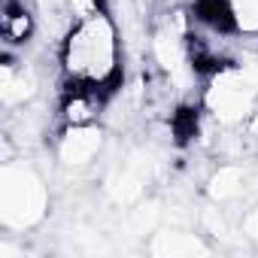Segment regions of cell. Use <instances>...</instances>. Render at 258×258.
I'll list each match as a JSON object with an SVG mask.
<instances>
[{
  "label": "cell",
  "mask_w": 258,
  "mask_h": 258,
  "mask_svg": "<svg viewBox=\"0 0 258 258\" xmlns=\"http://www.w3.org/2000/svg\"><path fill=\"white\" fill-rule=\"evenodd\" d=\"M58 67L67 85L112 94L121 76V28L109 10L70 25L58 43Z\"/></svg>",
  "instance_id": "6da1fadb"
},
{
  "label": "cell",
  "mask_w": 258,
  "mask_h": 258,
  "mask_svg": "<svg viewBox=\"0 0 258 258\" xmlns=\"http://www.w3.org/2000/svg\"><path fill=\"white\" fill-rule=\"evenodd\" d=\"M52 191L34 161L10 158L0 167V228L10 234L34 231L46 222Z\"/></svg>",
  "instance_id": "7a4b0ae2"
},
{
  "label": "cell",
  "mask_w": 258,
  "mask_h": 258,
  "mask_svg": "<svg viewBox=\"0 0 258 258\" xmlns=\"http://www.w3.org/2000/svg\"><path fill=\"white\" fill-rule=\"evenodd\" d=\"M204 112L222 127H243L252 109L258 106V88L240 64H225L204 76L201 91Z\"/></svg>",
  "instance_id": "3957f363"
},
{
  "label": "cell",
  "mask_w": 258,
  "mask_h": 258,
  "mask_svg": "<svg viewBox=\"0 0 258 258\" xmlns=\"http://www.w3.org/2000/svg\"><path fill=\"white\" fill-rule=\"evenodd\" d=\"M106 149V127L94 124H61L55 134V161L64 170L82 173L88 170Z\"/></svg>",
  "instance_id": "277c9868"
},
{
  "label": "cell",
  "mask_w": 258,
  "mask_h": 258,
  "mask_svg": "<svg viewBox=\"0 0 258 258\" xmlns=\"http://www.w3.org/2000/svg\"><path fill=\"white\" fill-rule=\"evenodd\" d=\"M146 252L155 258H191V255H210L213 243L204 231H195L188 225H161L149 234Z\"/></svg>",
  "instance_id": "5b68a950"
},
{
  "label": "cell",
  "mask_w": 258,
  "mask_h": 258,
  "mask_svg": "<svg viewBox=\"0 0 258 258\" xmlns=\"http://www.w3.org/2000/svg\"><path fill=\"white\" fill-rule=\"evenodd\" d=\"M40 70L31 61H13L7 58L0 64V103L7 112L31 106L40 94Z\"/></svg>",
  "instance_id": "8992f818"
},
{
  "label": "cell",
  "mask_w": 258,
  "mask_h": 258,
  "mask_svg": "<svg viewBox=\"0 0 258 258\" xmlns=\"http://www.w3.org/2000/svg\"><path fill=\"white\" fill-rule=\"evenodd\" d=\"M249 176H252V170L243 161H222L204 179V195L213 204L237 207L240 201L249 198Z\"/></svg>",
  "instance_id": "52a82bcc"
},
{
  "label": "cell",
  "mask_w": 258,
  "mask_h": 258,
  "mask_svg": "<svg viewBox=\"0 0 258 258\" xmlns=\"http://www.w3.org/2000/svg\"><path fill=\"white\" fill-rule=\"evenodd\" d=\"M106 91L97 88H82V85H67L58 103V118L61 124H94L106 112Z\"/></svg>",
  "instance_id": "ba28073f"
},
{
  "label": "cell",
  "mask_w": 258,
  "mask_h": 258,
  "mask_svg": "<svg viewBox=\"0 0 258 258\" xmlns=\"http://www.w3.org/2000/svg\"><path fill=\"white\" fill-rule=\"evenodd\" d=\"M37 31H40V16L34 10V0H4L0 34H4V43L10 49L31 43Z\"/></svg>",
  "instance_id": "9c48e42d"
},
{
  "label": "cell",
  "mask_w": 258,
  "mask_h": 258,
  "mask_svg": "<svg viewBox=\"0 0 258 258\" xmlns=\"http://www.w3.org/2000/svg\"><path fill=\"white\" fill-rule=\"evenodd\" d=\"M161 225H164V207H161L155 198H143L140 204L127 207V216H124V228H127V234L146 237V234L158 231Z\"/></svg>",
  "instance_id": "30bf717a"
},
{
  "label": "cell",
  "mask_w": 258,
  "mask_h": 258,
  "mask_svg": "<svg viewBox=\"0 0 258 258\" xmlns=\"http://www.w3.org/2000/svg\"><path fill=\"white\" fill-rule=\"evenodd\" d=\"M237 37H258V0H225Z\"/></svg>",
  "instance_id": "8fae6325"
},
{
  "label": "cell",
  "mask_w": 258,
  "mask_h": 258,
  "mask_svg": "<svg viewBox=\"0 0 258 258\" xmlns=\"http://www.w3.org/2000/svg\"><path fill=\"white\" fill-rule=\"evenodd\" d=\"M237 234H240L243 240H249V243H258V198L240 213V219H237Z\"/></svg>",
  "instance_id": "7c38bea8"
},
{
  "label": "cell",
  "mask_w": 258,
  "mask_h": 258,
  "mask_svg": "<svg viewBox=\"0 0 258 258\" xmlns=\"http://www.w3.org/2000/svg\"><path fill=\"white\" fill-rule=\"evenodd\" d=\"M106 10V0H67V16L70 22H82L88 16H97Z\"/></svg>",
  "instance_id": "4fadbf2b"
},
{
  "label": "cell",
  "mask_w": 258,
  "mask_h": 258,
  "mask_svg": "<svg viewBox=\"0 0 258 258\" xmlns=\"http://www.w3.org/2000/svg\"><path fill=\"white\" fill-rule=\"evenodd\" d=\"M243 134L249 137V143H258V106L252 109V115L246 118V124H243Z\"/></svg>",
  "instance_id": "5bb4252c"
},
{
  "label": "cell",
  "mask_w": 258,
  "mask_h": 258,
  "mask_svg": "<svg viewBox=\"0 0 258 258\" xmlns=\"http://www.w3.org/2000/svg\"><path fill=\"white\" fill-rule=\"evenodd\" d=\"M240 67L246 70V76H249V79H252V85L258 88V55H252V58L240 61Z\"/></svg>",
  "instance_id": "9a60e30c"
},
{
  "label": "cell",
  "mask_w": 258,
  "mask_h": 258,
  "mask_svg": "<svg viewBox=\"0 0 258 258\" xmlns=\"http://www.w3.org/2000/svg\"><path fill=\"white\" fill-rule=\"evenodd\" d=\"M152 4H155V0H137V7H140L143 13H146V7H152Z\"/></svg>",
  "instance_id": "2e32d148"
}]
</instances>
